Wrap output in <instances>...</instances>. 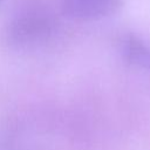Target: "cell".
Masks as SVG:
<instances>
[{
    "label": "cell",
    "instance_id": "6da1fadb",
    "mask_svg": "<svg viewBox=\"0 0 150 150\" xmlns=\"http://www.w3.org/2000/svg\"><path fill=\"white\" fill-rule=\"evenodd\" d=\"M59 30V15L48 4L27 1L0 27V48L16 54L34 52L50 42Z\"/></svg>",
    "mask_w": 150,
    "mask_h": 150
},
{
    "label": "cell",
    "instance_id": "7a4b0ae2",
    "mask_svg": "<svg viewBox=\"0 0 150 150\" xmlns=\"http://www.w3.org/2000/svg\"><path fill=\"white\" fill-rule=\"evenodd\" d=\"M123 0H60V12L75 21H95L116 13Z\"/></svg>",
    "mask_w": 150,
    "mask_h": 150
},
{
    "label": "cell",
    "instance_id": "3957f363",
    "mask_svg": "<svg viewBox=\"0 0 150 150\" xmlns=\"http://www.w3.org/2000/svg\"><path fill=\"white\" fill-rule=\"evenodd\" d=\"M120 53L127 63L150 70V45L138 36L132 34L124 35L120 40Z\"/></svg>",
    "mask_w": 150,
    "mask_h": 150
},
{
    "label": "cell",
    "instance_id": "277c9868",
    "mask_svg": "<svg viewBox=\"0 0 150 150\" xmlns=\"http://www.w3.org/2000/svg\"><path fill=\"white\" fill-rule=\"evenodd\" d=\"M1 2H2V0H0V4H1Z\"/></svg>",
    "mask_w": 150,
    "mask_h": 150
}]
</instances>
